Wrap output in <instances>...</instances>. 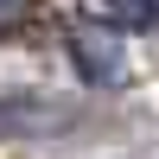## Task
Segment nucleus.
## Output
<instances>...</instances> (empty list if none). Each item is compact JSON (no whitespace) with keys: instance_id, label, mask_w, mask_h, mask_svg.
<instances>
[{"instance_id":"obj_2","label":"nucleus","mask_w":159,"mask_h":159,"mask_svg":"<svg viewBox=\"0 0 159 159\" xmlns=\"http://www.w3.org/2000/svg\"><path fill=\"white\" fill-rule=\"evenodd\" d=\"M115 25H159V0H96Z\"/></svg>"},{"instance_id":"obj_3","label":"nucleus","mask_w":159,"mask_h":159,"mask_svg":"<svg viewBox=\"0 0 159 159\" xmlns=\"http://www.w3.org/2000/svg\"><path fill=\"white\" fill-rule=\"evenodd\" d=\"M13 13H19V0H0V25H7V19H13Z\"/></svg>"},{"instance_id":"obj_1","label":"nucleus","mask_w":159,"mask_h":159,"mask_svg":"<svg viewBox=\"0 0 159 159\" xmlns=\"http://www.w3.org/2000/svg\"><path fill=\"white\" fill-rule=\"evenodd\" d=\"M70 51H76V64H83V76H89V83H108V76H121V38H115V32L76 25V32H70Z\"/></svg>"}]
</instances>
